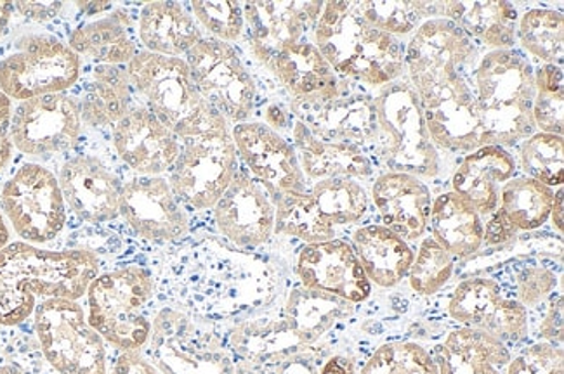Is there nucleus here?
Returning a JSON list of instances; mask_svg holds the SVG:
<instances>
[{
  "label": "nucleus",
  "mask_w": 564,
  "mask_h": 374,
  "mask_svg": "<svg viewBox=\"0 0 564 374\" xmlns=\"http://www.w3.org/2000/svg\"><path fill=\"white\" fill-rule=\"evenodd\" d=\"M14 4L9 2H0V38L4 37L6 30H8L11 18H13Z\"/></svg>",
  "instance_id": "nucleus-58"
},
{
  "label": "nucleus",
  "mask_w": 564,
  "mask_h": 374,
  "mask_svg": "<svg viewBox=\"0 0 564 374\" xmlns=\"http://www.w3.org/2000/svg\"><path fill=\"white\" fill-rule=\"evenodd\" d=\"M319 374H356L355 364L346 355H330Z\"/></svg>",
  "instance_id": "nucleus-54"
},
{
  "label": "nucleus",
  "mask_w": 564,
  "mask_h": 374,
  "mask_svg": "<svg viewBox=\"0 0 564 374\" xmlns=\"http://www.w3.org/2000/svg\"><path fill=\"white\" fill-rule=\"evenodd\" d=\"M292 146L306 180L367 179L373 174L372 160L361 147L344 143H328L316 138L303 122L292 127Z\"/></svg>",
  "instance_id": "nucleus-27"
},
{
  "label": "nucleus",
  "mask_w": 564,
  "mask_h": 374,
  "mask_svg": "<svg viewBox=\"0 0 564 374\" xmlns=\"http://www.w3.org/2000/svg\"><path fill=\"white\" fill-rule=\"evenodd\" d=\"M452 319L463 328L490 334L502 343L520 342L528 334V309L503 294L490 277L463 280L448 301Z\"/></svg>",
  "instance_id": "nucleus-16"
},
{
  "label": "nucleus",
  "mask_w": 564,
  "mask_h": 374,
  "mask_svg": "<svg viewBox=\"0 0 564 374\" xmlns=\"http://www.w3.org/2000/svg\"><path fill=\"white\" fill-rule=\"evenodd\" d=\"M237 172V146L225 120L181 141V155L167 180L184 208L204 212L221 200Z\"/></svg>",
  "instance_id": "nucleus-10"
},
{
  "label": "nucleus",
  "mask_w": 564,
  "mask_h": 374,
  "mask_svg": "<svg viewBox=\"0 0 564 374\" xmlns=\"http://www.w3.org/2000/svg\"><path fill=\"white\" fill-rule=\"evenodd\" d=\"M128 69L134 89L143 96L148 110L180 141L225 122L221 114L198 94L188 63L183 57L141 51L129 63Z\"/></svg>",
  "instance_id": "nucleus-7"
},
{
  "label": "nucleus",
  "mask_w": 564,
  "mask_h": 374,
  "mask_svg": "<svg viewBox=\"0 0 564 374\" xmlns=\"http://www.w3.org/2000/svg\"><path fill=\"white\" fill-rule=\"evenodd\" d=\"M313 44L344 80L377 90L405 77V47L400 38L365 23L349 2H324Z\"/></svg>",
  "instance_id": "nucleus-2"
},
{
  "label": "nucleus",
  "mask_w": 564,
  "mask_h": 374,
  "mask_svg": "<svg viewBox=\"0 0 564 374\" xmlns=\"http://www.w3.org/2000/svg\"><path fill=\"white\" fill-rule=\"evenodd\" d=\"M327 355L318 346H294L256 362H238V374H319Z\"/></svg>",
  "instance_id": "nucleus-45"
},
{
  "label": "nucleus",
  "mask_w": 564,
  "mask_h": 374,
  "mask_svg": "<svg viewBox=\"0 0 564 374\" xmlns=\"http://www.w3.org/2000/svg\"><path fill=\"white\" fill-rule=\"evenodd\" d=\"M470 87L485 131L497 146H516L535 134V69L516 50L490 51L476 63Z\"/></svg>",
  "instance_id": "nucleus-3"
},
{
  "label": "nucleus",
  "mask_w": 564,
  "mask_h": 374,
  "mask_svg": "<svg viewBox=\"0 0 564 374\" xmlns=\"http://www.w3.org/2000/svg\"><path fill=\"white\" fill-rule=\"evenodd\" d=\"M192 16L200 29L207 30L216 41L238 42L246 33V20L240 2L223 0V2H192Z\"/></svg>",
  "instance_id": "nucleus-46"
},
{
  "label": "nucleus",
  "mask_w": 564,
  "mask_h": 374,
  "mask_svg": "<svg viewBox=\"0 0 564 374\" xmlns=\"http://www.w3.org/2000/svg\"><path fill=\"white\" fill-rule=\"evenodd\" d=\"M83 59L51 33H26L0 57V90L13 101L66 92L77 84Z\"/></svg>",
  "instance_id": "nucleus-11"
},
{
  "label": "nucleus",
  "mask_w": 564,
  "mask_h": 374,
  "mask_svg": "<svg viewBox=\"0 0 564 374\" xmlns=\"http://www.w3.org/2000/svg\"><path fill=\"white\" fill-rule=\"evenodd\" d=\"M518 237V229L511 224V220L503 216L502 210L497 208L487 220H482V241L488 246H502Z\"/></svg>",
  "instance_id": "nucleus-49"
},
{
  "label": "nucleus",
  "mask_w": 564,
  "mask_h": 374,
  "mask_svg": "<svg viewBox=\"0 0 564 374\" xmlns=\"http://www.w3.org/2000/svg\"><path fill=\"white\" fill-rule=\"evenodd\" d=\"M372 200L382 226L397 232L406 243L422 240L430 228L433 193L415 175L386 172L372 186Z\"/></svg>",
  "instance_id": "nucleus-24"
},
{
  "label": "nucleus",
  "mask_w": 564,
  "mask_h": 374,
  "mask_svg": "<svg viewBox=\"0 0 564 374\" xmlns=\"http://www.w3.org/2000/svg\"><path fill=\"white\" fill-rule=\"evenodd\" d=\"M63 4L59 2H18L14 4V11L26 18V20L35 21V23H45V21L54 20L57 14L62 13Z\"/></svg>",
  "instance_id": "nucleus-53"
},
{
  "label": "nucleus",
  "mask_w": 564,
  "mask_h": 374,
  "mask_svg": "<svg viewBox=\"0 0 564 374\" xmlns=\"http://www.w3.org/2000/svg\"><path fill=\"white\" fill-rule=\"evenodd\" d=\"M231 135L247 170L267 187L273 198L310 189L294 146L267 123H237Z\"/></svg>",
  "instance_id": "nucleus-18"
},
{
  "label": "nucleus",
  "mask_w": 564,
  "mask_h": 374,
  "mask_svg": "<svg viewBox=\"0 0 564 374\" xmlns=\"http://www.w3.org/2000/svg\"><path fill=\"white\" fill-rule=\"evenodd\" d=\"M442 18L491 51L514 50L518 41L520 13L511 2H442Z\"/></svg>",
  "instance_id": "nucleus-30"
},
{
  "label": "nucleus",
  "mask_w": 564,
  "mask_h": 374,
  "mask_svg": "<svg viewBox=\"0 0 564 374\" xmlns=\"http://www.w3.org/2000/svg\"><path fill=\"white\" fill-rule=\"evenodd\" d=\"M131 74L128 66L98 65L93 69L80 108L83 125L93 129H113L132 105Z\"/></svg>",
  "instance_id": "nucleus-34"
},
{
  "label": "nucleus",
  "mask_w": 564,
  "mask_h": 374,
  "mask_svg": "<svg viewBox=\"0 0 564 374\" xmlns=\"http://www.w3.org/2000/svg\"><path fill=\"white\" fill-rule=\"evenodd\" d=\"M563 216H564V198H563V186L557 187V193L554 195V204H552L551 219L552 226L557 232L563 234Z\"/></svg>",
  "instance_id": "nucleus-56"
},
{
  "label": "nucleus",
  "mask_w": 564,
  "mask_h": 374,
  "mask_svg": "<svg viewBox=\"0 0 564 374\" xmlns=\"http://www.w3.org/2000/svg\"><path fill=\"white\" fill-rule=\"evenodd\" d=\"M482 217L463 196L446 191L431 207V238L451 253L455 261H466L481 250Z\"/></svg>",
  "instance_id": "nucleus-32"
},
{
  "label": "nucleus",
  "mask_w": 564,
  "mask_h": 374,
  "mask_svg": "<svg viewBox=\"0 0 564 374\" xmlns=\"http://www.w3.org/2000/svg\"><path fill=\"white\" fill-rule=\"evenodd\" d=\"M518 162L506 147L490 144L473 151L460 162L451 191L463 196L476 212L487 219L499 208L500 189L516 177Z\"/></svg>",
  "instance_id": "nucleus-26"
},
{
  "label": "nucleus",
  "mask_w": 564,
  "mask_h": 374,
  "mask_svg": "<svg viewBox=\"0 0 564 374\" xmlns=\"http://www.w3.org/2000/svg\"><path fill=\"white\" fill-rule=\"evenodd\" d=\"M9 238H11V231H9L4 213H2V208H0V250L4 249L6 244H9Z\"/></svg>",
  "instance_id": "nucleus-60"
},
{
  "label": "nucleus",
  "mask_w": 564,
  "mask_h": 374,
  "mask_svg": "<svg viewBox=\"0 0 564 374\" xmlns=\"http://www.w3.org/2000/svg\"><path fill=\"white\" fill-rule=\"evenodd\" d=\"M0 374H26L13 359H0Z\"/></svg>",
  "instance_id": "nucleus-59"
},
{
  "label": "nucleus",
  "mask_w": 564,
  "mask_h": 374,
  "mask_svg": "<svg viewBox=\"0 0 564 374\" xmlns=\"http://www.w3.org/2000/svg\"><path fill=\"white\" fill-rule=\"evenodd\" d=\"M193 84L204 101L226 122H247L254 111L256 84L231 45L204 37L186 59Z\"/></svg>",
  "instance_id": "nucleus-13"
},
{
  "label": "nucleus",
  "mask_w": 564,
  "mask_h": 374,
  "mask_svg": "<svg viewBox=\"0 0 564 374\" xmlns=\"http://www.w3.org/2000/svg\"><path fill=\"white\" fill-rule=\"evenodd\" d=\"M117 155L138 175L162 177L176 165L181 141L147 105H134L113 127Z\"/></svg>",
  "instance_id": "nucleus-21"
},
{
  "label": "nucleus",
  "mask_w": 564,
  "mask_h": 374,
  "mask_svg": "<svg viewBox=\"0 0 564 374\" xmlns=\"http://www.w3.org/2000/svg\"><path fill=\"white\" fill-rule=\"evenodd\" d=\"M51 374H57V373H51Z\"/></svg>",
  "instance_id": "nucleus-61"
},
{
  "label": "nucleus",
  "mask_w": 564,
  "mask_h": 374,
  "mask_svg": "<svg viewBox=\"0 0 564 374\" xmlns=\"http://www.w3.org/2000/svg\"><path fill=\"white\" fill-rule=\"evenodd\" d=\"M132 21L122 9L110 16L90 21L78 26L68 38V47L80 59L86 57L98 65L128 66L134 59V38L131 37Z\"/></svg>",
  "instance_id": "nucleus-35"
},
{
  "label": "nucleus",
  "mask_w": 564,
  "mask_h": 374,
  "mask_svg": "<svg viewBox=\"0 0 564 374\" xmlns=\"http://www.w3.org/2000/svg\"><path fill=\"white\" fill-rule=\"evenodd\" d=\"M83 134L78 102L66 92L18 102L11 141L21 155L44 160L74 150Z\"/></svg>",
  "instance_id": "nucleus-14"
},
{
  "label": "nucleus",
  "mask_w": 564,
  "mask_h": 374,
  "mask_svg": "<svg viewBox=\"0 0 564 374\" xmlns=\"http://www.w3.org/2000/svg\"><path fill=\"white\" fill-rule=\"evenodd\" d=\"M295 120L303 122L316 138L328 143L372 146L377 135L373 96L346 92L322 107L292 108Z\"/></svg>",
  "instance_id": "nucleus-25"
},
{
  "label": "nucleus",
  "mask_w": 564,
  "mask_h": 374,
  "mask_svg": "<svg viewBox=\"0 0 564 374\" xmlns=\"http://www.w3.org/2000/svg\"><path fill=\"white\" fill-rule=\"evenodd\" d=\"M564 75L561 65H542L535 72L533 122L539 132L563 135Z\"/></svg>",
  "instance_id": "nucleus-44"
},
{
  "label": "nucleus",
  "mask_w": 564,
  "mask_h": 374,
  "mask_svg": "<svg viewBox=\"0 0 564 374\" xmlns=\"http://www.w3.org/2000/svg\"><path fill=\"white\" fill-rule=\"evenodd\" d=\"M13 99L0 90V172L9 167L13 160V141H11V120H13Z\"/></svg>",
  "instance_id": "nucleus-50"
},
{
  "label": "nucleus",
  "mask_w": 564,
  "mask_h": 374,
  "mask_svg": "<svg viewBox=\"0 0 564 374\" xmlns=\"http://www.w3.org/2000/svg\"><path fill=\"white\" fill-rule=\"evenodd\" d=\"M518 41L544 65H561L564 53V18L547 8L528 9L518 21Z\"/></svg>",
  "instance_id": "nucleus-39"
},
{
  "label": "nucleus",
  "mask_w": 564,
  "mask_h": 374,
  "mask_svg": "<svg viewBox=\"0 0 564 374\" xmlns=\"http://www.w3.org/2000/svg\"><path fill=\"white\" fill-rule=\"evenodd\" d=\"M77 8L87 16H98V14L113 11V4L110 2H77Z\"/></svg>",
  "instance_id": "nucleus-57"
},
{
  "label": "nucleus",
  "mask_w": 564,
  "mask_h": 374,
  "mask_svg": "<svg viewBox=\"0 0 564 374\" xmlns=\"http://www.w3.org/2000/svg\"><path fill=\"white\" fill-rule=\"evenodd\" d=\"M352 13L365 23L389 33L406 37L431 18H442V2H349Z\"/></svg>",
  "instance_id": "nucleus-38"
},
{
  "label": "nucleus",
  "mask_w": 564,
  "mask_h": 374,
  "mask_svg": "<svg viewBox=\"0 0 564 374\" xmlns=\"http://www.w3.org/2000/svg\"><path fill=\"white\" fill-rule=\"evenodd\" d=\"M110 374H160L143 354L119 352L110 367Z\"/></svg>",
  "instance_id": "nucleus-52"
},
{
  "label": "nucleus",
  "mask_w": 564,
  "mask_h": 374,
  "mask_svg": "<svg viewBox=\"0 0 564 374\" xmlns=\"http://www.w3.org/2000/svg\"><path fill=\"white\" fill-rule=\"evenodd\" d=\"M319 213L334 228L358 224L368 210V195L360 180L337 177L319 180L310 189Z\"/></svg>",
  "instance_id": "nucleus-40"
},
{
  "label": "nucleus",
  "mask_w": 564,
  "mask_h": 374,
  "mask_svg": "<svg viewBox=\"0 0 564 374\" xmlns=\"http://www.w3.org/2000/svg\"><path fill=\"white\" fill-rule=\"evenodd\" d=\"M557 286L556 274L545 267H527L518 274L516 279V289L518 298L524 309L540 306L542 301L547 300Z\"/></svg>",
  "instance_id": "nucleus-48"
},
{
  "label": "nucleus",
  "mask_w": 564,
  "mask_h": 374,
  "mask_svg": "<svg viewBox=\"0 0 564 374\" xmlns=\"http://www.w3.org/2000/svg\"><path fill=\"white\" fill-rule=\"evenodd\" d=\"M291 94L292 108L322 107L349 92L340 78L310 41L299 42L271 59L267 66Z\"/></svg>",
  "instance_id": "nucleus-23"
},
{
  "label": "nucleus",
  "mask_w": 564,
  "mask_h": 374,
  "mask_svg": "<svg viewBox=\"0 0 564 374\" xmlns=\"http://www.w3.org/2000/svg\"><path fill=\"white\" fill-rule=\"evenodd\" d=\"M440 374H503L511 361L506 343L470 328H458L433 350Z\"/></svg>",
  "instance_id": "nucleus-29"
},
{
  "label": "nucleus",
  "mask_w": 564,
  "mask_h": 374,
  "mask_svg": "<svg viewBox=\"0 0 564 374\" xmlns=\"http://www.w3.org/2000/svg\"><path fill=\"white\" fill-rule=\"evenodd\" d=\"M355 250L368 280L379 288H394L406 279L413 262L412 246L397 232L382 224L361 226L351 237Z\"/></svg>",
  "instance_id": "nucleus-28"
},
{
  "label": "nucleus",
  "mask_w": 564,
  "mask_h": 374,
  "mask_svg": "<svg viewBox=\"0 0 564 374\" xmlns=\"http://www.w3.org/2000/svg\"><path fill=\"white\" fill-rule=\"evenodd\" d=\"M455 258L433 238H422L417 255H413L409 279L413 294L433 297L454 276Z\"/></svg>",
  "instance_id": "nucleus-43"
},
{
  "label": "nucleus",
  "mask_w": 564,
  "mask_h": 374,
  "mask_svg": "<svg viewBox=\"0 0 564 374\" xmlns=\"http://www.w3.org/2000/svg\"><path fill=\"white\" fill-rule=\"evenodd\" d=\"M99 273L101 261L89 250L6 244L0 250V328L25 324L47 298L80 300Z\"/></svg>",
  "instance_id": "nucleus-1"
},
{
  "label": "nucleus",
  "mask_w": 564,
  "mask_h": 374,
  "mask_svg": "<svg viewBox=\"0 0 564 374\" xmlns=\"http://www.w3.org/2000/svg\"><path fill=\"white\" fill-rule=\"evenodd\" d=\"M542 342L563 345V295L552 298L551 307L540 324Z\"/></svg>",
  "instance_id": "nucleus-51"
},
{
  "label": "nucleus",
  "mask_w": 564,
  "mask_h": 374,
  "mask_svg": "<svg viewBox=\"0 0 564 374\" xmlns=\"http://www.w3.org/2000/svg\"><path fill=\"white\" fill-rule=\"evenodd\" d=\"M280 309L297 342L304 346H313L334 328V324L351 316L352 304L299 285L289 292Z\"/></svg>",
  "instance_id": "nucleus-33"
},
{
  "label": "nucleus",
  "mask_w": 564,
  "mask_h": 374,
  "mask_svg": "<svg viewBox=\"0 0 564 374\" xmlns=\"http://www.w3.org/2000/svg\"><path fill=\"white\" fill-rule=\"evenodd\" d=\"M360 374H440V367L421 343L391 342L373 352Z\"/></svg>",
  "instance_id": "nucleus-42"
},
{
  "label": "nucleus",
  "mask_w": 564,
  "mask_h": 374,
  "mask_svg": "<svg viewBox=\"0 0 564 374\" xmlns=\"http://www.w3.org/2000/svg\"><path fill=\"white\" fill-rule=\"evenodd\" d=\"M155 274L144 265L101 271L87 288V321L117 352L143 354L152 333Z\"/></svg>",
  "instance_id": "nucleus-4"
},
{
  "label": "nucleus",
  "mask_w": 564,
  "mask_h": 374,
  "mask_svg": "<svg viewBox=\"0 0 564 374\" xmlns=\"http://www.w3.org/2000/svg\"><path fill=\"white\" fill-rule=\"evenodd\" d=\"M66 207L84 224L101 226L119 217L122 180L98 158L77 155L57 174Z\"/></svg>",
  "instance_id": "nucleus-22"
},
{
  "label": "nucleus",
  "mask_w": 564,
  "mask_h": 374,
  "mask_svg": "<svg viewBox=\"0 0 564 374\" xmlns=\"http://www.w3.org/2000/svg\"><path fill=\"white\" fill-rule=\"evenodd\" d=\"M144 358L160 374H238V362L226 334L213 321L181 307L153 312Z\"/></svg>",
  "instance_id": "nucleus-6"
},
{
  "label": "nucleus",
  "mask_w": 564,
  "mask_h": 374,
  "mask_svg": "<svg viewBox=\"0 0 564 374\" xmlns=\"http://www.w3.org/2000/svg\"><path fill=\"white\" fill-rule=\"evenodd\" d=\"M267 125L279 134L280 131H285L286 125H289V117L279 105H270L267 108Z\"/></svg>",
  "instance_id": "nucleus-55"
},
{
  "label": "nucleus",
  "mask_w": 564,
  "mask_h": 374,
  "mask_svg": "<svg viewBox=\"0 0 564 374\" xmlns=\"http://www.w3.org/2000/svg\"><path fill=\"white\" fill-rule=\"evenodd\" d=\"M119 217L135 238L148 243H176L189 232L188 212L172 193L164 175H135L134 179L123 183Z\"/></svg>",
  "instance_id": "nucleus-15"
},
{
  "label": "nucleus",
  "mask_w": 564,
  "mask_h": 374,
  "mask_svg": "<svg viewBox=\"0 0 564 374\" xmlns=\"http://www.w3.org/2000/svg\"><path fill=\"white\" fill-rule=\"evenodd\" d=\"M214 210L217 231L238 249H259L274 237L273 195L247 168H238Z\"/></svg>",
  "instance_id": "nucleus-17"
},
{
  "label": "nucleus",
  "mask_w": 564,
  "mask_h": 374,
  "mask_svg": "<svg viewBox=\"0 0 564 374\" xmlns=\"http://www.w3.org/2000/svg\"><path fill=\"white\" fill-rule=\"evenodd\" d=\"M0 208L17 237L35 246L59 240L68 207L56 175L41 163H23L0 187Z\"/></svg>",
  "instance_id": "nucleus-12"
},
{
  "label": "nucleus",
  "mask_w": 564,
  "mask_h": 374,
  "mask_svg": "<svg viewBox=\"0 0 564 374\" xmlns=\"http://www.w3.org/2000/svg\"><path fill=\"white\" fill-rule=\"evenodd\" d=\"M520 167L527 177L544 184L561 187L564 180V141L563 135L535 132L521 141Z\"/></svg>",
  "instance_id": "nucleus-41"
},
{
  "label": "nucleus",
  "mask_w": 564,
  "mask_h": 374,
  "mask_svg": "<svg viewBox=\"0 0 564 374\" xmlns=\"http://www.w3.org/2000/svg\"><path fill=\"white\" fill-rule=\"evenodd\" d=\"M467 68L445 66L406 77L417 92L425 125L436 150L473 153L490 146L476 107Z\"/></svg>",
  "instance_id": "nucleus-8"
},
{
  "label": "nucleus",
  "mask_w": 564,
  "mask_h": 374,
  "mask_svg": "<svg viewBox=\"0 0 564 374\" xmlns=\"http://www.w3.org/2000/svg\"><path fill=\"white\" fill-rule=\"evenodd\" d=\"M276 229L274 234L295 238L304 244L336 240V228L319 213L310 189L274 198Z\"/></svg>",
  "instance_id": "nucleus-37"
},
{
  "label": "nucleus",
  "mask_w": 564,
  "mask_h": 374,
  "mask_svg": "<svg viewBox=\"0 0 564 374\" xmlns=\"http://www.w3.org/2000/svg\"><path fill=\"white\" fill-rule=\"evenodd\" d=\"M377 135L370 150L389 172L433 179L440 174V151L431 141L421 101L409 78L388 84L373 96Z\"/></svg>",
  "instance_id": "nucleus-5"
},
{
  "label": "nucleus",
  "mask_w": 564,
  "mask_h": 374,
  "mask_svg": "<svg viewBox=\"0 0 564 374\" xmlns=\"http://www.w3.org/2000/svg\"><path fill=\"white\" fill-rule=\"evenodd\" d=\"M33 334L53 373L110 374L107 342L87 321L80 300H42L33 312Z\"/></svg>",
  "instance_id": "nucleus-9"
},
{
  "label": "nucleus",
  "mask_w": 564,
  "mask_h": 374,
  "mask_svg": "<svg viewBox=\"0 0 564 374\" xmlns=\"http://www.w3.org/2000/svg\"><path fill=\"white\" fill-rule=\"evenodd\" d=\"M140 38L148 53L181 57L204 38L200 25L177 2H150L141 8Z\"/></svg>",
  "instance_id": "nucleus-31"
},
{
  "label": "nucleus",
  "mask_w": 564,
  "mask_h": 374,
  "mask_svg": "<svg viewBox=\"0 0 564 374\" xmlns=\"http://www.w3.org/2000/svg\"><path fill=\"white\" fill-rule=\"evenodd\" d=\"M299 285L343 298L349 304H364L372 295L368 280L351 243L343 240L304 244L295 262Z\"/></svg>",
  "instance_id": "nucleus-19"
},
{
  "label": "nucleus",
  "mask_w": 564,
  "mask_h": 374,
  "mask_svg": "<svg viewBox=\"0 0 564 374\" xmlns=\"http://www.w3.org/2000/svg\"><path fill=\"white\" fill-rule=\"evenodd\" d=\"M556 191L527 175L512 177L500 189L499 208L518 232L535 231L551 217Z\"/></svg>",
  "instance_id": "nucleus-36"
},
{
  "label": "nucleus",
  "mask_w": 564,
  "mask_h": 374,
  "mask_svg": "<svg viewBox=\"0 0 564 374\" xmlns=\"http://www.w3.org/2000/svg\"><path fill=\"white\" fill-rule=\"evenodd\" d=\"M503 374H564L563 349L547 342L524 346L511 358Z\"/></svg>",
  "instance_id": "nucleus-47"
},
{
  "label": "nucleus",
  "mask_w": 564,
  "mask_h": 374,
  "mask_svg": "<svg viewBox=\"0 0 564 374\" xmlns=\"http://www.w3.org/2000/svg\"><path fill=\"white\" fill-rule=\"evenodd\" d=\"M243 8L250 53L262 66L313 32L324 2H247Z\"/></svg>",
  "instance_id": "nucleus-20"
}]
</instances>
